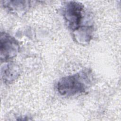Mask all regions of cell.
I'll use <instances>...</instances> for the list:
<instances>
[{"label": "cell", "instance_id": "obj_1", "mask_svg": "<svg viewBox=\"0 0 121 121\" xmlns=\"http://www.w3.org/2000/svg\"><path fill=\"white\" fill-rule=\"evenodd\" d=\"M62 15L68 28L74 33L83 35V40L91 37L92 26H83L85 12L83 5L76 1H68L64 6Z\"/></svg>", "mask_w": 121, "mask_h": 121}, {"label": "cell", "instance_id": "obj_2", "mask_svg": "<svg viewBox=\"0 0 121 121\" xmlns=\"http://www.w3.org/2000/svg\"><path fill=\"white\" fill-rule=\"evenodd\" d=\"M90 71L84 70L62 78L57 84V90L62 96H71L85 93L91 82Z\"/></svg>", "mask_w": 121, "mask_h": 121}, {"label": "cell", "instance_id": "obj_3", "mask_svg": "<svg viewBox=\"0 0 121 121\" xmlns=\"http://www.w3.org/2000/svg\"><path fill=\"white\" fill-rule=\"evenodd\" d=\"M18 42L12 36L1 32L0 38V56L1 61L6 62L13 58L19 51Z\"/></svg>", "mask_w": 121, "mask_h": 121}, {"label": "cell", "instance_id": "obj_4", "mask_svg": "<svg viewBox=\"0 0 121 121\" xmlns=\"http://www.w3.org/2000/svg\"><path fill=\"white\" fill-rule=\"evenodd\" d=\"M2 4L4 8L9 11L15 14L23 13L26 12L29 7V1L21 0L3 1Z\"/></svg>", "mask_w": 121, "mask_h": 121}, {"label": "cell", "instance_id": "obj_5", "mask_svg": "<svg viewBox=\"0 0 121 121\" xmlns=\"http://www.w3.org/2000/svg\"><path fill=\"white\" fill-rule=\"evenodd\" d=\"M18 74L17 68L12 64H8L1 69V78L5 83L12 82L17 78Z\"/></svg>", "mask_w": 121, "mask_h": 121}]
</instances>
